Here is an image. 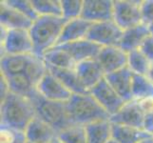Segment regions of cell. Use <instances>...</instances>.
Returning a JSON list of instances; mask_svg holds the SVG:
<instances>
[{"label":"cell","mask_w":153,"mask_h":143,"mask_svg":"<svg viewBox=\"0 0 153 143\" xmlns=\"http://www.w3.org/2000/svg\"><path fill=\"white\" fill-rule=\"evenodd\" d=\"M81 17L91 23L113 20V1L84 0Z\"/></svg>","instance_id":"8fae6325"},{"label":"cell","mask_w":153,"mask_h":143,"mask_svg":"<svg viewBox=\"0 0 153 143\" xmlns=\"http://www.w3.org/2000/svg\"><path fill=\"white\" fill-rule=\"evenodd\" d=\"M87 143H107L112 139L111 122L103 120L86 126Z\"/></svg>","instance_id":"cb8c5ba5"},{"label":"cell","mask_w":153,"mask_h":143,"mask_svg":"<svg viewBox=\"0 0 153 143\" xmlns=\"http://www.w3.org/2000/svg\"><path fill=\"white\" fill-rule=\"evenodd\" d=\"M146 76L153 83V63H151V64H150V67L149 69V71H147Z\"/></svg>","instance_id":"d590c367"},{"label":"cell","mask_w":153,"mask_h":143,"mask_svg":"<svg viewBox=\"0 0 153 143\" xmlns=\"http://www.w3.org/2000/svg\"><path fill=\"white\" fill-rule=\"evenodd\" d=\"M51 143H63V142H62V141H61V140H60L59 139H58L57 136H56L55 139H54L53 140H52V142H51Z\"/></svg>","instance_id":"f35d334b"},{"label":"cell","mask_w":153,"mask_h":143,"mask_svg":"<svg viewBox=\"0 0 153 143\" xmlns=\"http://www.w3.org/2000/svg\"><path fill=\"white\" fill-rule=\"evenodd\" d=\"M96 59L103 68L105 75L128 67V52L119 46L102 47Z\"/></svg>","instance_id":"9c48e42d"},{"label":"cell","mask_w":153,"mask_h":143,"mask_svg":"<svg viewBox=\"0 0 153 143\" xmlns=\"http://www.w3.org/2000/svg\"><path fill=\"white\" fill-rule=\"evenodd\" d=\"M149 29L150 35H152V36H153V23H151L150 25H149Z\"/></svg>","instance_id":"74e56055"},{"label":"cell","mask_w":153,"mask_h":143,"mask_svg":"<svg viewBox=\"0 0 153 143\" xmlns=\"http://www.w3.org/2000/svg\"><path fill=\"white\" fill-rule=\"evenodd\" d=\"M43 59L48 66L59 69L75 70L77 65V63L70 55V54L59 47H54L46 52V54L43 55Z\"/></svg>","instance_id":"d4e9b609"},{"label":"cell","mask_w":153,"mask_h":143,"mask_svg":"<svg viewBox=\"0 0 153 143\" xmlns=\"http://www.w3.org/2000/svg\"><path fill=\"white\" fill-rule=\"evenodd\" d=\"M142 21L146 25L153 23V0H145L141 5Z\"/></svg>","instance_id":"d6a6232c"},{"label":"cell","mask_w":153,"mask_h":143,"mask_svg":"<svg viewBox=\"0 0 153 143\" xmlns=\"http://www.w3.org/2000/svg\"><path fill=\"white\" fill-rule=\"evenodd\" d=\"M124 31L114 22V20L93 23L87 35L91 40L102 47L119 46Z\"/></svg>","instance_id":"52a82bcc"},{"label":"cell","mask_w":153,"mask_h":143,"mask_svg":"<svg viewBox=\"0 0 153 143\" xmlns=\"http://www.w3.org/2000/svg\"><path fill=\"white\" fill-rule=\"evenodd\" d=\"M143 130L153 136V112L144 114Z\"/></svg>","instance_id":"e575fe53"},{"label":"cell","mask_w":153,"mask_h":143,"mask_svg":"<svg viewBox=\"0 0 153 143\" xmlns=\"http://www.w3.org/2000/svg\"><path fill=\"white\" fill-rule=\"evenodd\" d=\"M27 139L24 132L1 126L0 129V143H26Z\"/></svg>","instance_id":"1f68e13d"},{"label":"cell","mask_w":153,"mask_h":143,"mask_svg":"<svg viewBox=\"0 0 153 143\" xmlns=\"http://www.w3.org/2000/svg\"><path fill=\"white\" fill-rule=\"evenodd\" d=\"M141 5L135 0H113L114 22L123 31L142 24Z\"/></svg>","instance_id":"8992f818"},{"label":"cell","mask_w":153,"mask_h":143,"mask_svg":"<svg viewBox=\"0 0 153 143\" xmlns=\"http://www.w3.org/2000/svg\"><path fill=\"white\" fill-rule=\"evenodd\" d=\"M134 73L129 70L128 67H126L122 70L114 72L108 75H105V78L110 84L118 94L122 97L125 102L133 100L132 97V80Z\"/></svg>","instance_id":"9a60e30c"},{"label":"cell","mask_w":153,"mask_h":143,"mask_svg":"<svg viewBox=\"0 0 153 143\" xmlns=\"http://www.w3.org/2000/svg\"><path fill=\"white\" fill-rule=\"evenodd\" d=\"M63 143H87L86 126L73 124L57 134Z\"/></svg>","instance_id":"f1b7e54d"},{"label":"cell","mask_w":153,"mask_h":143,"mask_svg":"<svg viewBox=\"0 0 153 143\" xmlns=\"http://www.w3.org/2000/svg\"><path fill=\"white\" fill-rule=\"evenodd\" d=\"M1 48L4 55L33 54V43L29 30H7L1 27Z\"/></svg>","instance_id":"5b68a950"},{"label":"cell","mask_w":153,"mask_h":143,"mask_svg":"<svg viewBox=\"0 0 153 143\" xmlns=\"http://www.w3.org/2000/svg\"><path fill=\"white\" fill-rule=\"evenodd\" d=\"M150 64L151 62L140 50L131 51L128 54V67L133 73L146 76Z\"/></svg>","instance_id":"83f0119b"},{"label":"cell","mask_w":153,"mask_h":143,"mask_svg":"<svg viewBox=\"0 0 153 143\" xmlns=\"http://www.w3.org/2000/svg\"><path fill=\"white\" fill-rule=\"evenodd\" d=\"M1 126L25 132L28 125L36 116L33 101L10 92L1 98Z\"/></svg>","instance_id":"6da1fadb"},{"label":"cell","mask_w":153,"mask_h":143,"mask_svg":"<svg viewBox=\"0 0 153 143\" xmlns=\"http://www.w3.org/2000/svg\"><path fill=\"white\" fill-rule=\"evenodd\" d=\"M150 35L149 26L142 23L130 29L125 30L119 47L128 54L134 50H139L145 40Z\"/></svg>","instance_id":"d6986e66"},{"label":"cell","mask_w":153,"mask_h":143,"mask_svg":"<svg viewBox=\"0 0 153 143\" xmlns=\"http://www.w3.org/2000/svg\"><path fill=\"white\" fill-rule=\"evenodd\" d=\"M62 15L67 20L81 17L84 0H61Z\"/></svg>","instance_id":"f546056e"},{"label":"cell","mask_w":153,"mask_h":143,"mask_svg":"<svg viewBox=\"0 0 153 143\" xmlns=\"http://www.w3.org/2000/svg\"><path fill=\"white\" fill-rule=\"evenodd\" d=\"M67 21L64 17L55 16H39L33 21L29 31L33 39L34 55L43 57L46 52L57 45Z\"/></svg>","instance_id":"7a4b0ae2"},{"label":"cell","mask_w":153,"mask_h":143,"mask_svg":"<svg viewBox=\"0 0 153 143\" xmlns=\"http://www.w3.org/2000/svg\"><path fill=\"white\" fill-rule=\"evenodd\" d=\"M67 108L72 124L87 126L110 119V115L91 94H72L67 101Z\"/></svg>","instance_id":"3957f363"},{"label":"cell","mask_w":153,"mask_h":143,"mask_svg":"<svg viewBox=\"0 0 153 143\" xmlns=\"http://www.w3.org/2000/svg\"><path fill=\"white\" fill-rule=\"evenodd\" d=\"M139 143H153V136L152 137H149V139H146L142 140Z\"/></svg>","instance_id":"8d00e7d4"},{"label":"cell","mask_w":153,"mask_h":143,"mask_svg":"<svg viewBox=\"0 0 153 143\" xmlns=\"http://www.w3.org/2000/svg\"><path fill=\"white\" fill-rule=\"evenodd\" d=\"M24 133L27 141L31 143H51L57 136V132L38 116L30 121Z\"/></svg>","instance_id":"e0dca14e"},{"label":"cell","mask_w":153,"mask_h":143,"mask_svg":"<svg viewBox=\"0 0 153 143\" xmlns=\"http://www.w3.org/2000/svg\"><path fill=\"white\" fill-rule=\"evenodd\" d=\"M37 91L47 99L61 102H67L72 94L49 70L38 83Z\"/></svg>","instance_id":"30bf717a"},{"label":"cell","mask_w":153,"mask_h":143,"mask_svg":"<svg viewBox=\"0 0 153 143\" xmlns=\"http://www.w3.org/2000/svg\"><path fill=\"white\" fill-rule=\"evenodd\" d=\"M48 70L55 76L63 83L71 94H89L88 90L85 89L79 79L75 70L70 69H59L55 67L48 66Z\"/></svg>","instance_id":"7402d4cb"},{"label":"cell","mask_w":153,"mask_h":143,"mask_svg":"<svg viewBox=\"0 0 153 143\" xmlns=\"http://www.w3.org/2000/svg\"><path fill=\"white\" fill-rule=\"evenodd\" d=\"M151 63H153V36L149 35L139 49Z\"/></svg>","instance_id":"836d02e7"},{"label":"cell","mask_w":153,"mask_h":143,"mask_svg":"<svg viewBox=\"0 0 153 143\" xmlns=\"http://www.w3.org/2000/svg\"><path fill=\"white\" fill-rule=\"evenodd\" d=\"M31 55V54H30ZM30 55H1L0 69L1 76H10L25 73Z\"/></svg>","instance_id":"603a6c76"},{"label":"cell","mask_w":153,"mask_h":143,"mask_svg":"<svg viewBox=\"0 0 153 143\" xmlns=\"http://www.w3.org/2000/svg\"><path fill=\"white\" fill-rule=\"evenodd\" d=\"M112 139L118 143H139L140 141L152 137L143 129L132 126L111 123Z\"/></svg>","instance_id":"ffe728a7"},{"label":"cell","mask_w":153,"mask_h":143,"mask_svg":"<svg viewBox=\"0 0 153 143\" xmlns=\"http://www.w3.org/2000/svg\"><path fill=\"white\" fill-rule=\"evenodd\" d=\"M107 143H118L117 141H116L115 139H110L108 142H107Z\"/></svg>","instance_id":"ab89813d"},{"label":"cell","mask_w":153,"mask_h":143,"mask_svg":"<svg viewBox=\"0 0 153 143\" xmlns=\"http://www.w3.org/2000/svg\"><path fill=\"white\" fill-rule=\"evenodd\" d=\"M39 16L63 17L61 0H31Z\"/></svg>","instance_id":"4316f807"},{"label":"cell","mask_w":153,"mask_h":143,"mask_svg":"<svg viewBox=\"0 0 153 143\" xmlns=\"http://www.w3.org/2000/svg\"><path fill=\"white\" fill-rule=\"evenodd\" d=\"M75 72L83 86L88 92L105 76L103 68L96 58L78 63Z\"/></svg>","instance_id":"5bb4252c"},{"label":"cell","mask_w":153,"mask_h":143,"mask_svg":"<svg viewBox=\"0 0 153 143\" xmlns=\"http://www.w3.org/2000/svg\"><path fill=\"white\" fill-rule=\"evenodd\" d=\"M0 10L1 27L6 28L7 30H30L33 26V20L10 7L5 1L1 2Z\"/></svg>","instance_id":"ac0fdd59"},{"label":"cell","mask_w":153,"mask_h":143,"mask_svg":"<svg viewBox=\"0 0 153 143\" xmlns=\"http://www.w3.org/2000/svg\"><path fill=\"white\" fill-rule=\"evenodd\" d=\"M55 47H59L68 52L77 64L86 60L95 59L102 49V46L87 38L63 45H58Z\"/></svg>","instance_id":"4fadbf2b"},{"label":"cell","mask_w":153,"mask_h":143,"mask_svg":"<svg viewBox=\"0 0 153 143\" xmlns=\"http://www.w3.org/2000/svg\"><path fill=\"white\" fill-rule=\"evenodd\" d=\"M89 94L110 116L117 113L126 103L105 78H103L96 86H94L89 91Z\"/></svg>","instance_id":"ba28073f"},{"label":"cell","mask_w":153,"mask_h":143,"mask_svg":"<svg viewBox=\"0 0 153 143\" xmlns=\"http://www.w3.org/2000/svg\"><path fill=\"white\" fill-rule=\"evenodd\" d=\"M131 92L133 99L137 101L153 98V83L146 76L134 73Z\"/></svg>","instance_id":"484cf974"},{"label":"cell","mask_w":153,"mask_h":143,"mask_svg":"<svg viewBox=\"0 0 153 143\" xmlns=\"http://www.w3.org/2000/svg\"><path fill=\"white\" fill-rule=\"evenodd\" d=\"M26 143H31V142H29V141H27V142H26Z\"/></svg>","instance_id":"60d3db41"},{"label":"cell","mask_w":153,"mask_h":143,"mask_svg":"<svg viewBox=\"0 0 153 143\" xmlns=\"http://www.w3.org/2000/svg\"><path fill=\"white\" fill-rule=\"evenodd\" d=\"M30 100L33 103L36 116L51 126L57 134L73 125L68 115L67 102L49 100L39 93L33 95Z\"/></svg>","instance_id":"277c9868"},{"label":"cell","mask_w":153,"mask_h":143,"mask_svg":"<svg viewBox=\"0 0 153 143\" xmlns=\"http://www.w3.org/2000/svg\"><path fill=\"white\" fill-rule=\"evenodd\" d=\"M1 77L6 82L9 91L13 94L22 95V97H26L30 99L33 95L38 93L36 86L25 73L10 76H1Z\"/></svg>","instance_id":"44dd1931"},{"label":"cell","mask_w":153,"mask_h":143,"mask_svg":"<svg viewBox=\"0 0 153 143\" xmlns=\"http://www.w3.org/2000/svg\"><path fill=\"white\" fill-rule=\"evenodd\" d=\"M4 1L10 7L18 10L19 13H23L33 21H35L39 17V15L34 10L33 3H31V0H4Z\"/></svg>","instance_id":"4dcf8cb0"},{"label":"cell","mask_w":153,"mask_h":143,"mask_svg":"<svg viewBox=\"0 0 153 143\" xmlns=\"http://www.w3.org/2000/svg\"><path fill=\"white\" fill-rule=\"evenodd\" d=\"M92 24L93 23L82 17L68 20L62 30L61 35L56 46L87 38L88 31L91 28Z\"/></svg>","instance_id":"2e32d148"},{"label":"cell","mask_w":153,"mask_h":143,"mask_svg":"<svg viewBox=\"0 0 153 143\" xmlns=\"http://www.w3.org/2000/svg\"><path fill=\"white\" fill-rule=\"evenodd\" d=\"M109 121L113 124L132 126L143 129L144 112L139 101L133 99L131 101L126 102L117 113L110 116Z\"/></svg>","instance_id":"7c38bea8"}]
</instances>
